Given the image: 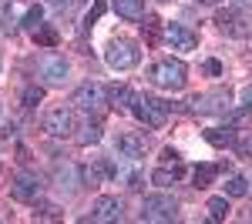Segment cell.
Wrapping results in <instances>:
<instances>
[{"label": "cell", "mask_w": 252, "mask_h": 224, "mask_svg": "<svg viewBox=\"0 0 252 224\" xmlns=\"http://www.w3.org/2000/svg\"><path fill=\"white\" fill-rule=\"evenodd\" d=\"M148 77H152V84L161 87V91H182L185 80H189V67L182 60H175V57H165V60L152 64Z\"/></svg>", "instance_id": "cell-1"}, {"label": "cell", "mask_w": 252, "mask_h": 224, "mask_svg": "<svg viewBox=\"0 0 252 224\" xmlns=\"http://www.w3.org/2000/svg\"><path fill=\"white\" fill-rule=\"evenodd\" d=\"M131 114H135L145 127H161V124L168 121V104L158 100V97H148V94H135Z\"/></svg>", "instance_id": "cell-2"}, {"label": "cell", "mask_w": 252, "mask_h": 224, "mask_svg": "<svg viewBox=\"0 0 252 224\" xmlns=\"http://www.w3.org/2000/svg\"><path fill=\"white\" fill-rule=\"evenodd\" d=\"M104 60H108V67H111V71H131L138 60H141V50H138L135 40L118 37V40H111V44H108Z\"/></svg>", "instance_id": "cell-3"}, {"label": "cell", "mask_w": 252, "mask_h": 224, "mask_svg": "<svg viewBox=\"0 0 252 224\" xmlns=\"http://www.w3.org/2000/svg\"><path fill=\"white\" fill-rule=\"evenodd\" d=\"M178 218V201L172 194H148L141 204V221H175Z\"/></svg>", "instance_id": "cell-4"}, {"label": "cell", "mask_w": 252, "mask_h": 224, "mask_svg": "<svg viewBox=\"0 0 252 224\" xmlns=\"http://www.w3.org/2000/svg\"><path fill=\"white\" fill-rule=\"evenodd\" d=\"M44 131L51 134V137H71V134L78 131V117H74L71 107H54L44 117Z\"/></svg>", "instance_id": "cell-5"}, {"label": "cell", "mask_w": 252, "mask_h": 224, "mask_svg": "<svg viewBox=\"0 0 252 224\" xmlns=\"http://www.w3.org/2000/svg\"><path fill=\"white\" fill-rule=\"evenodd\" d=\"M71 104L81 107V111H101V107L108 104V91H104L101 84H94V80H88V84H81L78 91H74Z\"/></svg>", "instance_id": "cell-6"}, {"label": "cell", "mask_w": 252, "mask_h": 224, "mask_svg": "<svg viewBox=\"0 0 252 224\" xmlns=\"http://www.w3.org/2000/svg\"><path fill=\"white\" fill-rule=\"evenodd\" d=\"M215 24H219V30L229 34V37H249V34H252L249 20L242 17L235 7H222V10H215Z\"/></svg>", "instance_id": "cell-7"}, {"label": "cell", "mask_w": 252, "mask_h": 224, "mask_svg": "<svg viewBox=\"0 0 252 224\" xmlns=\"http://www.w3.org/2000/svg\"><path fill=\"white\" fill-rule=\"evenodd\" d=\"M37 71H40V77H44V84L47 87H61L64 80H67V60L61 54H47V57H40V64H37Z\"/></svg>", "instance_id": "cell-8"}, {"label": "cell", "mask_w": 252, "mask_h": 224, "mask_svg": "<svg viewBox=\"0 0 252 224\" xmlns=\"http://www.w3.org/2000/svg\"><path fill=\"white\" fill-rule=\"evenodd\" d=\"M195 114H225L229 111V91H212V94H195L189 100Z\"/></svg>", "instance_id": "cell-9"}, {"label": "cell", "mask_w": 252, "mask_h": 224, "mask_svg": "<svg viewBox=\"0 0 252 224\" xmlns=\"http://www.w3.org/2000/svg\"><path fill=\"white\" fill-rule=\"evenodd\" d=\"M121 214H125V204L118 201L115 194H101L94 204H91V218H88V221L108 224V221H121Z\"/></svg>", "instance_id": "cell-10"}, {"label": "cell", "mask_w": 252, "mask_h": 224, "mask_svg": "<svg viewBox=\"0 0 252 224\" xmlns=\"http://www.w3.org/2000/svg\"><path fill=\"white\" fill-rule=\"evenodd\" d=\"M10 194H14V201H20V204H37L40 201V181L34 174H17L10 181Z\"/></svg>", "instance_id": "cell-11"}, {"label": "cell", "mask_w": 252, "mask_h": 224, "mask_svg": "<svg viewBox=\"0 0 252 224\" xmlns=\"http://www.w3.org/2000/svg\"><path fill=\"white\" fill-rule=\"evenodd\" d=\"M118 154L121 157H128V161H138V157H145V148H148V141H145V134H135V131H125L118 134Z\"/></svg>", "instance_id": "cell-12"}, {"label": "cell", "mask_w": 252, "mask_h": 224, "mask_svg": "<svg viewBox=\"0 0 252 224\" xmlns=\"http://www.w3.org/2000/svg\"><path fill=\"white\" fill-rule=\"evenodd\" d=\"M165 37L175 50H195L198 47V34L189 30L185 24H165Z\"/></svg>", "instance_id": "cell-13"}, {"label": "cell", "mask_w": 252, "mask_h": 224, "mask_svg": "<svg viewBox=\"0 0 252 224\" xmlns=\"http://www.w3.org/2000/svg\"><path fill=\"white\" fill-rule=\"evenodd\" d=\"M54 184H58L64 194H74V191L81 187V171H78V164H67V161H64V164H58V168H54Z\"/></svg>", "instance_id": "cell-14"}, {"label": "cell", "mask_w": 252, "mask_h": 224, "mask_svg": "<svg viewBox=\"0 0 252 224\" xmlns=\"http://www.w3.org/2000/svg\"><path fill=\"white\" fill-rule=\"evenodd\" d=\"M111 7L125 20H145V0H111Z\"/></svg>", "instance_id": "cell-15"}, {"label": "cell", "mask_w": 252, "mask_h": 224, "mask_svg": "<svg viewBox=\"0 0 252 224\" xmlns=\"http://www.w3.org/2000/svg\"><path fill=\"white\" fill-rule=\"evenodd\" d=\"M205 141L215 144V148H235V144H239L232 127H212V131H205Z\"/></svg>", "instance_id": "cell-16"}, {"label": "cell", "mask_w": 252, "mask_h": 224, "mask_svg": "<svg viewBox=\"0 0 252 224\" xmlns=\"http://www.w3.org/2000/svg\"><path fill=\"white\" fill-rule=\"evenodd\" d=\"M182 174H185L182 164H175L172 171H168V168H158L155 174H152V181H155L158 187H168V184H175V181H182Z\"/></svg>", "instance_id": "cell-17"}, {"label": "cell", "mask_w": 252, "mask_h": 224, "mask_svg": "<svg viewBox=\"0 0 252 224\" xmlns=\"http://www.w3.org/2000/svg\"><path fill=\"white\" fill-rule=\"evenodd\" d=\"M219 164H198V168L192 171V181H195V187H209L215 181V174H219Z\"/></svg>", "instance_id": "cell-18"}, {"label": "cell", "mask_w": 252, "mask_h": 224, "mask_svg": "<svg viewBox=\"0 0 252 224\" xmlns=\"http://www.w3.org/2000/svg\"><path fill=\"white\" fill-rule=\"evenodd\" d=\"M58 40H61V34L54 27H44L40 24L37 30H34V44H40V47H58Z\"/></svg>", "instance_id": "cell-19"}, {"label": "cell", "mask_w": 252, "mask_h": 224, "mask_svg": "<svg viewBox=\"0 0 252 224\" xmlns=\"http://www.w3.org/2000/svg\"><path fill=\"white\" fill-rule=\"evenodd\" d=\"M108 100H111L115 107H125V104H131V100H135V94H131V87L118 84V87H111V91H108Z\"/></svg>", "instance_id": "cell-20"}, {"label": "cell", "mask_w": 252, "mask_h": 224, "mask_svg": "<svg viewBox=\"0 0 252 224\" xmlns=\"http://www.w3.org/2000/svg\"><path fill=\"white\" fill-rule=\"evenodd\" d=\"M209 218H212V221H225V218H229V194L209 201Z\"/></svg>", "instance_id": "cell-21"}, {"label": "cell", "mask_w": 252, "mask_h": 224, "mask_svg": "<svg viewBox=\"0 0 252 224\" xmlns=\"http://www.w3.org/2000/svg\"><path fill=\"white\" fill-rule=\"evenodd\" d=\"M225 194H229V198H246V194H249V181L239 177V174L229 177V181H225Z\"/></svg>", "instance_id": "cell-22"}, {"label": "cell", "mask_w": 252, "mask_h": 224, "mask_svg": "<svg viewBox=\"0 0 252 224\" xmlns=\"http://www.w3.org/2000/svg\"><path fill=\"white\" fill-rule=\"evenodd\" d=\"M97 141H101V124H84L78 134V144L88 148V144H97Z\"/></svg>", "instance_id": "cell-23"}, {"label": "cell", "mask_w": 252, "mask_h": 224, "mask_svg": "<svg viewBox=\"0 0 252 224\" xmlns=\"http://www.w3.org/2000/svg\"><path fill=\"white\" fill-rule=\"evenodd\" d=\"M40 100H44V87H34V84L24 87V94H20V104H24V107H37Z\"/></svg>", "instance_id": "cell-24"}, {"label": "cell", "mask_w": 252, "mask_h": 224, "mask_svg": "<svg viewBox=\"0 0 252 224\" xmlns=\"http://www.w3.org/2000/svg\"><path fill=\"white\" fill-rule=\"evenodd\" d=\"M20 24H24V27H27V30L34 34L40 24H44V10H40V7H31V10L24 14V20H20Z\"/></svg>", "instance_id": "cell-25"}, {"label": "cell", "mask_w": 252, "mask_h": 224, "mask_svg": "<svg viewBox=\"0 0 252 224\" xmlns=\"http://www.w3.org/2000/svg\"><path fill=\"white\" fill-rule=\"evenodd\" d=\"M104 10H108V0H94V7H91V10H88V17H84V27H91V24H97Z\"/></svg>", "instance_id": "cell-26"}, {"label": "cell", "mask_w": 252, "mask_h": 224, "mask_svg": "<svg viewBox=\"0 0 252 224\" xmlns=\"http://www.w3.org/2000/svg\"><path fill=\"white\" fill-rule=\"evenodd\" d=\"M34 218H47V221H54V218H61V207L58 204H47V201H37V214Z\"/></svg>", "instance_id": "cell-27"}, {"label": "cell", "mask_w": 252, "mask_h": 224, "mask_svg": "<svg viewBox=\"0 0 252 224\" xmlns=\"http://www.w3.org/2000/svg\"><path fill=\"white\" fill-rule=\"evenodd\" d=\"M158 30H161V20H155V17H148L145 24H141V34H145V37L152 40V44L158 40Z\"/></svg>", "instance_id": "cell-28"}, {"label": "cell", "mask_w": 252, "mask_h": 224, "mask_svg": "<svg viewBox=\"0 0 252 224\" xmlns=\"http://www.w3.org/2000/svg\"><path fill=\"white\" fill-rule=\"evenodd\" d=\"M161 161H165V164H178V150L165 148V150H161Z\"/></svg>", "instance_id": "cell-29"}, {"label": "cell", "mask_w": 252, "mask_h": 224, "mask_svg": "<svg viewBox=\"0 0 252 224\" xmlns=\"http://www.w3.org/2000/svg\"><path fill=\"white\" fill-rule=\"evenodd\" d=\"M235 148L242 150L246 157H252V131H249V137H246V144H235Z\"/></svg>", "instance_id": "cell-30"}, {"label": "cell", "mask_w": 252, "mask_h": 224, "mask_svg": "<svg viewBox=\"0 0 252 224\" xmlns=\"http://www.w3.org/2000/svg\"><path fill=\"white\" fill-rule=\"evenodd\" d=\"M205 71H209L212 77H219V74H222V64H219V60H209V64H205Z\"/></svg>", "instance_id": "cell-31"}, {"label": "cell", "mask_w": 252, "mask_h": 224, "mask_svg": "<svg viewBox=\"0 0 252 224\" xmlns=\"http://www.w3.org/2000/svg\"><path fill=\"white\" fill-rule=\"evenodd\" d=\"M242 100H246V104L252 107V87H246V91H242Z\"/></svg>", "instance_id": "cell-32"}, {"label": "cell", "mask_w": 252, "mask_h": 224, "mask_svg": "<svg viewBox=\"0 0 252 224\" xmlns=\"http://www.w3.org/2000/svg\"><path fill=\"white\" fill-rule=\"evenodd\" d=\"M235 3H239V7H252V0H235Z\"/></svg>", "instance_id": "cell-33"}, {"label": "cell", "mask_w": 252, "mask_h": 224, "mask_svg": "<svg viewBox=\"0 0 252 224\" xmlns=\"http://www.w3.org/2000/svg\"><path fill=\"white\" fill-rule=\"evenodd\" d=\"M195 3H215V0H195Z\"/></svg>", "instance_id": "cell-34"}]
</instances>
